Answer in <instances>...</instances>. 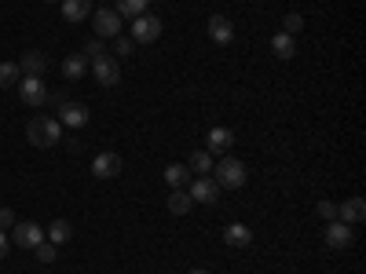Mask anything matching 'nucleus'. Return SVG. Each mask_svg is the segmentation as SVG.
Here are the masks:
<instances>
[{
	"instance_id": "6ab92c4d",
	"label": "nucleus",
	"mask_w": 366,
	"mask_h": 274,
	"mask_svg": "<svg viewBox=\"0 0 366 274\" xmlns=\"http://www.w3.org/2000/svg\"><path fill=\"white\" fill-rule=\"evenodd\" d=\"M191 208H194V201H191L187 187H179V191H169V212H172V216H187Z\"/></svg>"
},
{
	"instance_id": "473e14b6",
	"label": "nucleus",
	"mask_w": 366,
	"mask_h": 274,
	"mask_svg": "<svg viewBox=\"0 0 366 274\" xmlns=\"http://www.w3.org/2000/svg\"><path fill=\"white\" fill-rule=\"evenodd\" d=\"M44 4H63V0H44Z\"/></svg>"
},
{
	"instance_id": "f257e3e1",
	"label": "nucleus",
	"mask_w": 366,
	"mask_h": 274,
	"mask_svg": "<svg viewBox=\"0 0 366 274\" xmlns=\"http://www.w3.org/2000/svg\"><path fill=\"white\" fill-rule=\"evenodd\" d=\"M26 139L41 150H48L63 139V125H59V117H51V113H37V117H29V125H26Z\"/></svg>"
},
{
	"instance_id": "6e6552de",
	"label": "nucleus",
	"mask_w": 366,
	"mask_h": 274,
	"mask_svg": "<svg viewBox=\"0 0 366 274\" xmlns=\"http://www.w3.org/2000/svg\"><path fill=\"white\" fill-rule=\"evenodd\" d=\"M322 238H326L330 249H348L352 241H355V230H352L348 223H341V220H330L326 230H322Z\"/></svg>"
},
{
	"instance_id": "aec40b11",
	"label": "nucleus",
	"mask_w": 366,
	"mask_h": 274,
	"mask_svg": "<svg viewBox=\"0 0 366 274\" xmlns=\"http://www.w3.org/2000/svg\"><path fill=\"white\" fill-rule=\"evenodd\" d=\"M44 238L51 241V245H66V241L74 238V227H70V220H51V227L44 230Z\"/></svg>"
},
{
	"instance_id": "7c9ffc66",
	"label": "nucleus",
	"mask_w": 366,
	"mask_h": 274,
	"mask_svg": "<svg viewBox=\"0 0 366 274\" xmlns=\"http://www.w3.org/2000/svg\"><path fill=\"white\" fill-rule=\"evenodd\" d=\"M19 220H15V212L11 208H0V230H4V227H15Z\"/></svg>"
},
{
	"instance_id": "9d476101",
	"label": "nucleus",
	"mask_w": 366,
	"mask_h": 274,
	"mask_svg": "<svg viewBox=\"0 0 366 274\" xmlns=\"http://www.w3.org/2000/svg\"><path fill=\"white\" fill-rule=\"evenodd\" d=\"M92 73H96V81L99 84H107V88H114L117 81H121V66H117V59L107 51L103 59H96V63H92Z\"/></svg>"
},
{
	"instance_id": "4be33fe9",
	"label": "nucleus",
	"mask_w": 366,
	"mask_h": 274,
	"mask_svg": "<svg viewBox=\"0 0 366 274\" xmlns=\"http://www.w3.org/2000/svg\"><path fill=\"white\" fill-rule=\"evenodd\" d=\"M121 19H139L150 11V0H117V8H114Z\"/></svg>"
},
{
	"instance_id": "2f4dec72",
	"label": "nucleus",
	"mask_w": 366,
	"mask_h": 274,
	"mask_svg": "<svg viewBox=\"0 0 366 274\" xmlns=\"http://www.w3.org/2000/svg\"><path fill=\"white\" fill-rule=\"evenodd\" d=\"M8 253H11V238H8L4 230H0V260H4Z\"/></svg>"
},
{
	"instance_id": "9b49d317",
	"label": "nucleus",
	"mask_w": 366,
	"mask_h": 274,
	"mask_svg": "<svg viewBox=\"0 0 366 274\" xmlns=\"http://www.w3.org/2000/svg\"><path fill=\"white\" fill-rule=\"evenodd\" d=\"M88 106L84 103H63V106H59V125H66V128H84L88 125Z\"/></svg>"
},
{
	"instance_id": "20e7f679",
	"label": "nucleus",
	"mask_w": 366,
	"mask_h": 274,
	"mask_svg": "<svg viewBox=\"0 0 366 274\" xmlns=\"http://www.w3.org/2000/svg\"><path fill=\"white\" fill-rule=\"evenodd\" d=\"M187 194H191L194 205H217L220 201V187H217V179H212V176H191Z\"/></svg>"
},
{
	"instance_id": "bb28decb",
	"label": "nucleus",
	"mask_w": 366,
	"mask_h": 274,
	"mask_svg": "<svg viewBox=\"0 0 366 274\" xmlns=\"http://www.w3.org/2000/svg\"><path fill=\"white\" fill-rule=\"evenodd\" d=\"M300 29H304V15H300V11H290V15L282 19V34H290V37H297V34H300Z\"/></svg>"
},
{
	"instance_id": "b1692460",
	"label": "nucleus",
	"mask_w": 366,
	"mask_h": 274,
	"mask_svg": "<svg viewBox=\"0 0 366 274\" xmlns=\"http://www.w3.org/2000/svg\"><path fill=\"white\" fill-rule=\"evenodd\" d=\"M187 168H191V176H209L212 172V154H209V150H194Z\"/></svg>"
},
{
	"instance_id": "0eeeda50",
	"label": "nucleus",
	"mask_w": 366,
	"mask_h": 274,
	"mask_svg": "<svg viewBox=\"0 0 366 274\" xmlns=\"http://www.w3.org/2000/svg\"><path fill=\"white\" fill-rule=\"evenodd\" d=\"M92 29H96V37H99V41H107V37H121V15L110 11V8L92 11Z\"/></svg>"
},
{
	"instance_id": "412c9836",
	"label": "nucleus",
	"mask_w": 366,
	"mask_h": 274,
	"mask_svg": "<svg viewBox=\"0 0 366 274\" xmlns=\"http://www.w3.org/2000/svg\"><path fill=\"white\" fill-rule=\"evenodd\" d=\"M165 183H169L172 191L187 187V183H191V168H187V165H179V161H172V165L165 168Z\"/></svg>"
},
{
	"instance_id": "72a5a7b5",
	"label": "nucleus",
	"mask_w": 366,
	"mask_h": 274,
	"mask_svg": "<svg viewBox=\"0 0 366 274\" xmlns=\"http://www.w3.org/2000/svg\"><path fill=\"white\" fill-rule=\"evenodd\" d=\"M191 274H212V270H191Z\"/></svg>"
},
{
	"instance_id": "a878e982",
	"label": "nucleus",
	"mask_w": 366,
	"mask_h": 274,
	"mask_svg": "<svg viewBox=\"0 0 366 274\" xmlns=\"http://www.w3.org/2000/svg\"><path fill=\"white\" fill-rule=\"evenodd\" d=\"M19 63H0V88H15L19 84Z\"/></svg>"
},
{
	"instance_id": "7ed1b4c3",
	"label": "nucleus",
	"mask_w": 366,
	"mask_h": 274,
	"mask_svg": "<svg viewBox=\"0 0 366 274\" xmlns=\"http://www.w3.org/2000/svg\"><path fill=\"white\" fill-rule=\"evenodd\" d=\"M19 96H22V103L26 106H34V110H41V106H48V84H44V77H19Z\"/></svg>"
},
{
	"instance_id": "1a4fd4ad",
	"label": "nucleus",
	"mask_w": 366,
	"mask_h": 274,
	"mask_svg": "<svg viewBox=\"0 0 366 274\" xmlns=\"http://www.w3.org/2000/svg\"><path fill=\"white\" fill-rule=\"evenodd\" d=\"M92 176L96 179H117L121 176V154H114V150L96 154V161H92Z\"/></svg>"
},
{
	"instance_id": "f03ea898",
	"label": "nucleus",
	"mask_w": 366,
	"mask_h": 274,
	"mask_svg": "<svg viewBox=\"0 0 366 274\" xmlns=\"http://www.w3.org/2000/svg\"><path fill=\"white\" fill-rule=\"evenodd\" d=\"M246 161H238V158H231V154H224L217 165H212V179H217V187L220 191H238L242 183H246Z\"/></svg>"
},
{
	"instance_id": "f3484780",
	"label": "nucleus",
	"mask_w": 366,
	"mask_h": 274,
	"mask_svg": "<svg viewBox=\"0 0 366 274\" xmlns=\"http://www.w3.org/2000/svg\"><path fill=\"white\" fill-rule=\"evenodd\" d=\"M88 70H92V63H88V59H84L81 51H74V55H66V59H63V77H66V81H81Z\"/></svg>"
},
{
	"instance_id": "a211bd4d",
	"label": "nucleus",
	"mask_w": 366,
	"mask_h": 274,
	"mask_svg": "<svg viewBox=\"0 0 366 274\" xmlns=\"http://www.w3.org/2000/svg\"><path fill=\"white\" fill-rule=\"evenodd\" d=\"M92 15V0H63V19L66 22H84Z\"/></svg>"
},
{
	"instance_id": "4468645a",
	"label": "nucleus",
	"mask_w": 366,
	"mask_h": 274,
	"mask_svg": "<svg viewBox=\"0 0 366 274\" xmlns=\"http://www.w3.org/2000/svg\"><path fill=\"white\" fill-rule=\"evenodd\" d=\"M205 29H209V37L217 41V44H231V41H234V26H231L227 15H209Z\"/></svg>"
},
{
	"instance_id": "f8f14e48",
	"label": "nucleus",
	"mask_w": 366,
	"mask_h": 274,
	"mask_svg": "<svg viewBox=\"0 0 366 274\" xmlns=\"http://www.w3.org/2000/svg\"><path fill=\"white\" fill-rule=\"evenodd\" d=\"M337 220L348 223V227H359V223L366 220V201H362V198H345V201L337 205Z\"/></svg>"
},
{
	"instance_id": "423d86ee",
	"label": "nucleus",
	"mask_w": 366,
	"mask_h": 274,
	"mask_svg": "<svg viewBox=\"0 0 366 274\" xmlns=\"http://www.w3.org/2000/svg\"><path fill=\"white\" fill-rule=\"evenodd\" d=\"M41 241H44V227L34 220H22L11 227V245H19V249H37Z\"/></svg>"
},
{
	"instance_id": "393cba45",
	"label": "nucleus",
	"mask_w": 366,
	"mask_h": 274,
	"mask_svg": "<svg viewBox=\"0 0 366 274\" xmlns=\"http://www.w3.org/2000/svg\"><path fill=\"white\" fill-rule=\"evenodd\" d=\"M107 51H110V48H107V41H99V37H92V41L81 48V55L88 59V63H96V59H103Z\"/></svg>"
},
{
	"instance_id": "2eb2a0df",
	"label": "nucleus",
	"mask_w": 366,
	"mask_h": 274,
	"mask_svg": "<svg viewBox=\"0 0 366 274\" xmlns=\"http://www.w3.org/2000/svg\"><path fill=\"white\" fill-rule=\"evenodd\" d=\"M224 245H231V249H249V245H253V230H249L246 223H227V227H224Z\"/></svg>"
},
{
	"instance_id": "39448f33",
	"label": "nucleus",
	"mask_w": 366,
	"mask_h": 274,
	"mask_svg": "<svg viewBox=\"0 0 366 274\" xmlns=\"http://www.w3.org/2000/svg\"><path fill=\"white\" fill-rule=\"evenodd\" d=\"M162 29H165V22L158 19V15H139V19H132V41L136 44H154L158 37H162Z\"/></svg>"
},
{
	"instance_id": "dca6fc26",
	"label": "nucleus",
	"mask_w": 366,
	"mask_h": 274,
	"mask_svg": "<svg viewBox=\"0 0 366 274\" xmlns=\"http://www.w3.org/2000/svg\"><path fill=\"white\" fill-rule=\"evenodd\" d=\"M231 143H234L231 128H209V136H205V150H209V154H220V158L231 150Z\"/></svg>"
},
{
	"instance_id": "c756f323",
	"label": "nucleus",
	"mask_w": 366,
	"mask_h": 274,
	"mask_svg": "<svg viewBox=\"0 0 366 274\" xmlns=\"http://www.w3.org/2000/svg\"><path fill=\"white\" fill-rule=\"evenodd\" d=\"M315 212H319V220H326V223H330V220H337V201H319Z\"/></svg>"
},
{
	"instance_id": "ddd939ff",
	"label": "nucleus",
	"mask_w": 366,
	"mask_h": 274,
	"mask_svg": "<svg viewBox=\"0 0 366 274\" xmlns=\"http://www.w3.org/2000/svg\"><path fill=\"white\" fill-rule=\"evenodd\" d=\"M44 70H48V55L44 51H26L22 59H19V73L22 77H44Z\"/></svg>"
},
{
	"instance_id": "5701e85b",
	"label": "nucleus",
	"mask_w": 366,
	"mask_h": 274,
	"mask_svg": "<svg viewBox=\"0 0 366 274\" xmlns=\"http://www.w3.org/2000/svg\"><path fill=\"white\" fill-rule=\"evenodd\" d=\"M271 51H274V59H293L297 55V44H293L290 34H282V29H279V34L271 37Z\"/></svg>"
},
{
	"instance_id": "c85d7f7f",
	"label": "nucleus",
	"mask_w": 366,
	"mask_h": 274,
	"mask_svg": "<svg viewBox=\"0 0 366 274\" xmlns=\"http://www.w3.org/2000/svg\"><path fill=\"white\" fill-rule=\"evenodd\" d=\"M34 253H37V260H41V263H55V260H59V253H55V245H51L48 238L41 241V245H37Z\"/></svg>"
},
{
	"instance_id": "cd10ccee",
	"label": "nucleus",
	"mask_w": 366,
	"mask_h": 274,
	"mask_svg": "<svg viewBox=\"0 0 366 274\" xmlns=\"http://www.w3.org/2000/svg\"><path fill=\"white\" fill-rule=\"evenodd\" d=\"M136 41L132 37H114V51H117V59H129V55H136Z\"/></svg>"
}]
</instances>
